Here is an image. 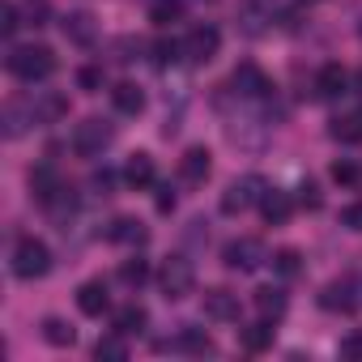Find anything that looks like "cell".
Segmentation results:
<instances>
[{
  "label": "cell",
  "mask_w": 362,
  "mask_h": 362,
  "mask_svg": "<svg viewBox=\"0 0 362 362\" xmlns=\"http://www.w3.org/2000/svg\"><path fill=\"white\" fill-rule=\"evenodd\" d=\"M5 64H9V73H13L18 81L35 86V81H47V77L56 73V52L43 47V43H26V47H13Z\"/></svg>",
  "instance_id": "6da1fadb"
},
{
  "label": "cell",
  "mask_w": 362,
  "mask_h": 362,
  "mask_svg": "<svg viewBox=\"0 0 362 362\" xmlns=\"http://www.w3.org/2000/svg\"><path fill=\"white\" fill-rule=\"evenodd\" d=\"M47 269H52L47 243L43 239H18V247H13V277L35 281V277H47Z\"/></svg>",
  "instance_id": "7a4b0ae2"
},
{
  "label": "cell",
  "mask_w": 362,
  "mask_h": 362,
  "mask_svg": "<svg viewBox=\"0 0 362 362\" xmlns=\"http://www.w3.org/2000/svg\"><path fill=\"white\" fill-rule=\"evenodd\" d=\"M158 286H162L166 298H188L192 286H197V269H192V260H188V256H170V260H162V269H158Z\"/></svg>",
  "instance_id": "3957f363"
},
{
  "label": "cell",
  "mask_w": 362,
  "mask_h": 362,
  "mask_svg": "<svg viewBox=\"0 0 362 362\" xmlns=\"http://www.w3.org/2000/svg\"><path fill=\"white\" fill-rule=\"evenodd\" d=\"M260 197H264V179H260V175H243V179H235V184L222 192V214L235 218V214L260 205Z\"/></svg>",
  "instance_id": "277c9868"
},
{
  "label": "cell",
  "mask_w": 362,
  "mask_h": 362,
  "mask_svg": "<svg viewBox=\"0 0 362 362\" xmlns=\"http://www.w3.org/2000/svg\"><path fill=\"white\" fill-rule=\"evenodd\" d=\"M111 124L107 119H81L77 128H73V153H81V158H98L107 145H111Z\"/></svg>",
  "instance_id": "5b68a950"
},
{
  "label": "cell",
  "mask_w": 362,
  "mask_h": 362,
  "mask_svg": "<svg viewBox=\"0 0 362 362\" xmlns=\"http://www.w3.org/2000/svg\"><path fill=\"white\" fill-rule=\"evenodd\" d=\"M218 52H222V30H218V26L205 22V26H192V30H188V39H184V56H188L192 64H209Z\"/></svg>",
  "instance_id": "8992f818"
},
{
  "label": "cell",
  "mask_w": 362,
  "mask_h": 362,
  "mask_svg": "<svg viewBox=\"0 0 362 362\" xmlns=\"http://www.w3.org/2000/svg\"><path fill=\"white\" fill-rule=\"evenodd\" d=\"M222 260H226V269H235V273H256L269 256H264V243H260V239H230L226 252H222Z\"/></svg>",
  "instance_id": "52a82bcc"
},
{
  "label": "cell",
  "mask_w": 362,
  "mask_h": 362,
  "mask_svg": "<svg viewBox=\"0 0 362 362\" xmlns=\"http://www.w3.org/2000/svg\"><path fill=\"white\" fill-rule=\"evenodd\" d=\"M209 175H214V153L205 145H192L179 158V179H184V184H205Z\"/></svg>",
  "instance_id": "ba28073f"
},
{
  "label": "cell",
  "mask_w": 362,
  "mask_h": 362,
  "mask_svg": "<svg viewBox=\"0 0 362 362\" xmlns=\"http://www.w3.org/2000/svg\"><path fill=\"white\" fill-rule=\"evenodd\" d=\"M30 192H35V201H39V205H52V201L64 192L60 170H56V166H47V162H43V166H35V170H30Z\"/></svg>",
  "instance_id": "9c48e42d"
},
{
  "label": "cell",
  "mask_w": 362,
  "mask_h": 362,
  "mask_svg": "<svg viewBox=\"0 0 362 362\" xmlns=\"http://www.w3.org/2000/svg\"><path fill=\"white\" fill-rule=\"evenodd\" d=\"M230 86H235V94H243V98H264V94H269V77H264L260 64H252V60L230 73Z\"/></svg>",
  "instance_id": "30bf717a"
},
{
  "label": "cell",
  "mask_w": 362,
  "mask_h": 362,
  "mask_svg": "<svg viewBox=\"0 0 362 362\" xmlns=\"http://www.w3.org/2000/svg\"><path fill=\"white\" fill-rule=\"evenodd\" d=\"M349 86H354V81H349V73H345L341 64H324V69L315 73V98H341Z\"/></svg>",
  "instance_id": "8fae6325"
},
{
  "label": "cell",
  "mask_w": 362,
  "mask_h": 362,
  "mask_svg": "<svg viewBox=\"0 0 362 362\" xmlns=\"http://www.w3.org/2000/svg\"><path fill=\"white\" fill-rule=\"evenodd\" d=\"M260 214H264V222H269V226L290 222V214H294L290 192H281V188H264V197H260Z\"/></svg>",
  "instance_id": "7c38bea8"
},
{
  "label": "cell",
  "mask_w": 362,
  "mask_h": 362,
  "mask_svg": "<svg viewBox=\"0 0 362 362\" xmlns=\"http://www.w3.org/2000/svg\"><path fill=\"white\" fill-rule=\"evenodd\" d=\"M205 315L218 320V324L239 320V294H230V290H209V294H205Z\"/></svg>",
  "instance_id": "4fadbf2b"
},
{
  "label": "cell",
  "mask_w": 362,
  "mask_h": 362,
  "mask_svg": "<svg viewBox=\"0 0 362 362\" xmlns=\"http://www.w3.org/2000/svg\"><path fill=\"white\" fill-rule=\"evenodd\" d=\"M320 307L324 311H354L358 307V298H354V281H332V286H324L320 290Z\"/></svg>",
  "instance_id": "5bb4252c"
},
{
  "label": "cell",
  "mask_w": 362,
  "mask_h": 362,
  "mask_svg": "<svg viewBox=\"0 0 362 362\" xmlns=\"http://www.w3.org/2000/svg\"><path fill=\"white\" fill-rule=\"evenodd\" d=\"M60 30H64V39H69V43H77V47H90V43H94V35H98V26H94V18H90V13H69V18L60 22Z\"/></svg>",
  "instance_id": "9a60e30c"
},
{
  "label": "cell",
  "mask_w": 362,
  "mask_h": 362,
  "mask_svg": "<svg viewBox=\"0 0 362 362\" xmlns=\"http://www.w3.org/2000/svg\"><path fill=\"white\" fill-rule=\"evenodd\" d=\"M124 184L128 188H149L153 184V158L149 153H128V162H124Z\"/></svg>",
  "instance_id": "2e32d148"
},
{
  "label": "cell",
  "mask_w": 362,
  "mask_h": 362,
  "mask_svg": "<svg viewBox=\"0 0 362 362\" xmlns=\"http://www.w3.org/2000/svg\"><path fill=\"white\" fill-rule=\"evenodd\" d=\"M30 124H39L35 103H9V107H5V136H9V141H13V136H22Z\"/></svg>",
  "instance_id": "e0dca14e"
},
{
  "label": "cell",
  "mask_w": 362,
  "mask_h": 362,
  "mask_svg": "<svg viewBox=\"0 0 362 362\" xmlns=\"http://www.w3.org/2000/svg\"><path fill=\"white\" fill-rule=\"evenodd\" d=\"M77 307H81V315H103L107 307H111V298H107V286L103 281H86L81 290H77Z\"/></svg>",
  "instance_id": "ac0fdd59"
},
{
  "label": "cell",
  "mask_w": 362,
  "mask_h": 362,
  "mask_svg": "<svg viewBox=\"0 0 362 362\" xmlns=\"http://www.w3.org/2000/svg\"><path fill=\"white\" fill-rule=\"evenodd\" d=\"M239 345H243L247 354H264V349L273 345V320H264V315H260V324L239 328Z\"/></svg>",
  "instance_id": "d6986e66"
},
{
  "label": "cell",
  "mask_w": 362,
  "mask_h": 362,
  "mask_svg": "<svg viewBox=\"0 0 362 362\" xmlns=\"http://www.w3.org/2000/svg\"><path fill=\"white\" fill-rule=\"evenodd\" d=\"M111 103H115L119 115H141V111H145V94H141L132 81H119V86L111 90Z\"/></svg>",
  "instance_id": "ffe728a7"
},
{
  "label": "cell",
  "mask_w": 362,
  "mask_h": 362,
  "mask_svg": "<svg viewBox=\"0 0 362 362\" xmlns=\"http://www.w3.org/2000/svg\"><path fill=\"white\" fill-rule=\"evenodd\" d=\"M328 132H332V141H341V145H358V141H362V115H358V111L337 115V119L328 124Z\"/></svg>",
  "instance_id": "44dd1931"
},
{
  "label": "cell",
  "mask_w": 362,
  "mask_h": 362,
  "mask_svg": "<svg viewBox=\"0 0 362 362\" xmlns=\"http://www.w3.org/2000/svg\"><path fill=\"white\" fill-rule=\"evenodd\" d=\"M107 239H111V243H128V247H141V243H145V226H141L136 218H119V222H111Z\"/></svg>",
  "instance_id": "7402d4cb"
},
{
  "label": "cell",
  "mask_w": 362,
  "mask_h": 362,
  "mask_svg": "<svg viewBox=\"0 0 362 362\" xmlns=\"http://www.w3.org/2000/svg\"><path fill=\"white\" fill-rule=\"evenodd\" d=\"M239 18H243V30L247 35H260L264 22H273V5H264V0H247V5L239 9Z\"/></svg>",
  "instance_id": "603a6c76"
},
{
  "label": "cell",
  "mask_w": 362,
  "mask_h": 362,
  "mask_svg": "<svg viewBox=\"0 0 362 362\" xmlns=\"http://www.w3.org/2000/svg\"><path fill=\"white\" fill-rule=\"evenodd\" d=\"M256 311H260L264 320H281V315H286V294H281L277 286L256 290Z\"/></svg>",
  "instance_id": "cb8c5ba5"
},
{
  "label": "cell",
  "mask_w": 362,
  "mask_h": 362,
  "mask_svg": "<svg viewBox=\"0 0 362 362\" xmlns=\"http://www.w3.org/2000/svg\"><path fill=\"white\" fill-rule=\"evenodd\" d=\"M145 324H149V315H145V307H136V303H128V307L115 311V332H124V337L145 332Z\"/></svg>",
  "instance_id": "d4e9b609"
},
{
  "label": "cell",
  "mask_w": 362,
  "mask_h": 362,
  "mask_svg": "<svg viewBox=\"0 0 362 362\" xmlns=\"http://www.w3.org/2000/svg\"><path fill=\"white\" fill-rule=\"evenodd\" d=\"M64 111H69V98H64V94H39V98H35L39 124H52V119H60Z\"/></svg>",
  "instance_id": "484cf974"
},
{
  "label": "cell",
  "mask_w": 362,
  "mask_h": 362,
  "mask_svg": "<svg viewBox=\"0 0 362 362\" xmlns=\"http://www.w3.org/2000/svg\"><path fill=\"white\" fill-rule=\"evenodd\" d=\"M145 5H149V22H158V26L184 18V0H145Z\"/></svg>",
  "instance_id": "4316f807"
},
{
  "label": "cell",
  "mask_w": 362,
  "mask_h": 362,
  "mask_svg": "<svg viewBox=\"0 0 362 362\" xmlns=\"http://www.w3.org/2000/svg\"><path fill=\"white\" fill-rule=\"evenodd\" d=\"M175 349H184V354H214V341L201 328H184L175 337Z\"/></svg>",
  "instance_id": "83f0119b"
},
{
  "label": "cell",
  "mask_w": 362,
  "mask_h": 362,
  "mask_svg": "<svg viewBox=\"0 0 362 362\" xmlns=\"http://www.w3.org/2000/svg\"><path fill=\"white\" fill-rule=\"evenodd\" d=\"M43 341H47V345H56V349H64V345H73V341H77V332H73L64 320H56V315H52V320H43Z\"/></svg>",
  "instance_id": "f1b7e54d"
},
{
  "label": "cell",
  "mask_w": 362,
  "mask_h": 362,
  "mask_svg": "<svg viewBox=\"0 0 362 362\" xmlns=\"http://www.w3.org/2000/svg\"><path fill=\"white\" fill-rule=\"evenodd\" d=\"M94 358H98V362H124V358H128L124 332H115V337H103V341L94 345Z\"/></svg>",
  "instance_id": "f546056e"
},
{
  "label": "cell",
  "mask_w": 362,
  "mask_h": 362,
  "mask_svg": "<svg viewBox=\"0 0 362 362\" xmlns=\"http://www.w3.org/2000/svg\"><path fill=\"white\" fill-rule=\"evenodd\" d=\"M119 281H124L128 290H141V286L149 281V264H145L141 256H136V260H124V264H119Z\"/></svg>",
  "instance_id": "4dcf8cb0"
},
{
  "label": "cell",
  "mask_w": 362,
  "mask_h": 362,
  "mask_svg": "<svg viewBox=\"0 0 362 362\" xmlns=\"http://www.w3.org/2000/svg\"><path fill=\"white\" fill-rule=\"evenodd\" d=\"M332 179H337L341 188H358V184H362V170H358L349 158H341V162H332Z\"/></svg>",
  "instance_id": "1f68e13d"
},
{
  "label": "cell",
  "mask_w": 362,
  "mask_h": 362,
  "mask_svg": "<svg viewBox=\"0 0 362 362\" xmlns=\"http://www.w3.org/2000/svg\"><path fill=\"white\" fill-rule=\"evenodd\" d=\"M273 269H277L281 277H298V269H303V256H298L294 247H281V252L273 256Z\"/></svg>",
  "instance_id": "d6a6232c"
},
{
  "label": "cell",
  "mask_w": 362,
  "mask_h": 362,
  "mask_svg": "<svg viewBox=\"0 0 362 362\" xmlns=\"http://www.w3.org/2000/svg\"><path fill=\"white\" fill-rule=\"evenodd\" d=\"M18 26H22V9L13 5V0H5V5H0V35L13 39V35H18Z\"/></svg>",
  "instance_id": "836d02e7"
},
{
  "label": "cell",
  "mask_w": 362,
  "mask_h": 362,
  "mask_svg": "<svg viewBox=\"0 0 362 362\" xmlns=\"http://www.w3.org/2000/svg\"><path fill=\"white\" fill-rule=\"evenodd\" d=\"M179 52H184V43H175V39H158V43H153V64H158V69H166V64H175V60H179Z\"/></svg>",
  "instance_id": "e575fe53"
},
{
  "label": "cell",
  "mask_w": 362,
  "mask_h": 362,
  "mask_svg": "<svg viewBox=\"0 0 362 362\" xmlns=\"http://www.w3.org/2000/svg\"><path fill=\"white\" fill-rule=\"evenodd\" d=\"M77 86L81 90H103V69H81L77 73Z\"/></svg>",
  "instance_id": "d590c367"
},
{
  "label": "cell",
  "mask_w": 362,
  "mask_h": 362,
  "mask_svg": "<svg viewBox=\"0 0 362 362\" xmlns=\"http://www.w3.org/2000/svg\"><path fill=\"white\" fill-rule=\"evenodd\" d=\"M341 226H349V230H362V201L341 209Z\"/></svg>",
  "instance_id": "8d00e7d4"
},
{
  "label": "cell",
  "mask_w": 362,
  "mask_h": 362,
  "mask_svg": "<svg viewBox=\"0 0 362 362\" xmlns=\"http://www.w3.org/2000/svg\"><path fill=\"white\" fill-rule=\"evenodd\" d=\"M341 354H345V358H362V332H358V337H345V341H341Z\"/></svg>",
  "instance_id": "74e56055"
},
{
  "label": "cell",
  "mask_w": 362,
  "mask_h": 362,
  "mask_svg": "<svg viewBox=\"0 0 362 362\" xmlns=\"http://www.w3.org/2000/svg\"><path fill=\"white\" fill-rule=\"evenodd\" d=\"M303 205L307 209H320V188L315 184H303Z\"/></svg>",
  "instance_id": "f35d334b"
},
{
  "label": "cell",
  "mask_w": 362,
  "mask_h": 362,
  "mask_svg": "<svg viewBox=\"0 0 362 362\" xmlns=\"http://www.w3.org/2000/svg\"><path fill=\"white\" fill-rule=\"evenodd\" d=\"M175 209V192L170 188H158V214H170Z\"/></svg>",
  "instance_id": "ab89813d"
},
{
  "label": "cell",
  "mask_w": 362,
  "mask_h": 362,
  "mask_svg": "<svg viewBox=\"0 0 362 362\" xmlns=\"http://www.w3.org/2000/svg\"><path fill=\"white\" fill-rule=\"evenodd\" d=\"M43 18H47V5L35 0V5H30V26H43Z\"/></svg>",
  "instance_id": "60d3db41"
},
{
  "label": "cell",
  "mask_w": 362,
  "mask_h": 362,
  "mask_svg": "<svg viewBox=\"0 0 362 362\" xmlns=\"http://www.w3.org/2000/svg\"><path fill=\"white\" fill-rule=\"evenodd\" d=\"M94 188H103V192L111 188V170H98V175H94Z\"/></svg>",
  "instance_id": "b9f144b4"
},
{
  "label": "cell",
  "mask_w": 362,
  "mask_h": 362,
  "mask_svg": "<svg viewBox=\"0 0 362 362\" xmlns=\"http://www.w3.org/2000/svg\"><path fill=\"white\" fill-rule=\"evenodd\" d=\"M354 94H358V103H362V69L354 73Z\"/></svg>",
  "instance_id": "7bdbcfd3"
},
{
  "label": "cell",
  "mask_w": 362,
  "mask_h": 362,
  "mask_svg": "<svg viewBox=\"0 0 362 362\" xmlns=\"http://www.w3.org/2000/svg\"><path fill=\"white\" fill-rule=\"evenodd\" d=\"M358 39H362V18H358Z\"/></svg>",
  "instance_id": "ee69618b"
}]
</instances>
